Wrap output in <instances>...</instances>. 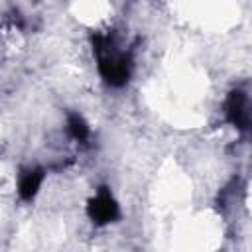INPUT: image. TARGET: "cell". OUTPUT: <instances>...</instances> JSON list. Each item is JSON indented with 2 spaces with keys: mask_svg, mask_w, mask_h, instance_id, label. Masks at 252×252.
I'll return each mask as SVG.
<instances>
[{
  "mask_svg": "<svg viewBox=\"0 0 252 252\" xmlns=\"http://www.w3.org/2000/svg\"><path fill=\"white\" fill-rule=\"evenodd\" d=\"M98 73L110 87H124L130 79V59L122 53L98 51Z\"/></svg>",
  "mask_w": 252,
  "mask_h": 252,
  "instance_id": "6da1fadb",
  "label": "cell"
},
{
  "mask_svg": "<svg viewBox=\"0 0 252 252\" xmlns=\"http://www.w3.org/2000/svg\"><path fill=\"white\" fill-rule=\"evenodd\" d=\"M87 213H89V219L94 222V224H108V222H114L120 215L118 211V205L114 201V197L110 195V191L106 187H100L96 197H93L87 205Z\"/></svg>",
  "mask_w": 252,
  "mask_h": 252,
  "instance_id": "7a4b0ae2",
  "label": "cell"
},
{
  "mask_svg": "<svg viewBox=\"0 0 252 252\" xmlns=\"http://www.w3.org/2000/svg\"><path fill=\"white\" fill-rule=\"evenodd\" d=\"M224 112H226V120L238 128V130H246L250 124V114H248V100L244 91H232L226 98L224 104Z\"/></svg>",
  "mask_w": 252,
  "mask_h": 252,
  "instance_id": "3957f363",
  "label": "cell"
},
{
  "mask_svg": "<svg viewBox=\"0 0 252 252\" xmlns=\"http://www.w3.org/2000/svg\"><path fill=\"white\" fill-rule=\"evenodd\" d=\"M43 181V169L33 167V169H26L20 175V183H18V193L24 201H32L35 197V193L39 191Z\"/></svg>",
  "mask_w": 252,
  "mask_h": 252,
  "instance_id": "277c9868",
  "label": "cell"
},
{
  "mask_svg": "<svg viewBox=\"0 0 252 252\" xmlns=\"http://www.w3.org/2000/svg\"><path fill=\"white\" fill-rule=\"evenodd\" d=\"M67 128H69V134L75 138V140H79V142H85L87 138H89V134H91V130H89V124L85 122V118L81 116V114H69V118H67Z\"/></svg>",
  "mask_w": 252,
  "mask_h": 252,
  "instance_id": "5b68a950",
  "label": "cell"
}]
</instances>
